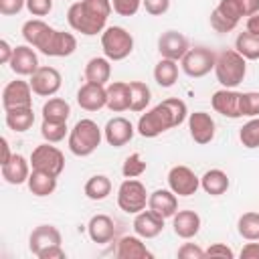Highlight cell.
Listing matches in <instances>:
<instances>
[{
  "instance_id": "obj_26",
  "label": "cell",
  "mask_w": 259,
  "mask_h": 259,
  "mask_svg": "<svg viewBox=\"0 0 259 259\" xmlns=\"http://www.w3.org/2000/svg\"><path fill=\"white\" fill-rule=\"evenodd\" d=\"M229 176L221 168H210L200 176V188L210 196H221L229 190Z\"/></svg>"
},
{
  "instance_id": "obj_46",
  "label": "cell",
  "mask_w": 259,
  "mask_h": 259,
  "mask_svg": "<svg viewBox=\"0 0 259 259\" xmlns=\"http://www.w3.org/2000/svg\"><path fill=\"white\" fill-rule=\"evenodd\" d=\"M176 255H178L180 259H202V257H206L204 251H202L196 243H184V245L178 249Z\"/></svg>"
},
{
  "instance_id": "obj_51",
  "label": "cell",
  "mask_w": 259,
  "mask_h": 259,
  "mask_svg": "<svg viewBox=\"0 0 259 259\" xmlns=\"http://www.w3.org/2000/svg\"><path fill=\"white\" fill-rule=\"evenodd\" d=\"M241 257L243 259H259V243H247L241 249Z\"/></svg>"
},
{
  "instance_id": "obj_44",
  "label": "cell",
  "mask_w": 259,
  "mask_h": 259,
  "mask_svg": "<svg viewBox=\"0 0 259 259\" xmlns=\"http://www.w3.org/2000/svg\"><path fill=\"white\" fill-rule=\"evenodd\" d=\"M26 10L32 16H47L53 10V0H26Z\"/></svg>"
},
{
  "instance_id": "obj_27",
  "label": "cell",
  "mask_w": 259,
  "mask_h": 259,
  "mask_svg": "<svg viewBox=\"0 0 259 259\" xmlns=\"http://www.w3.org/2000/svg\"><path fill=\"white\" fill-rule=\"evenodd\" d=\"M107 107L113 113L130 109V83L113 81L107 85Z\"/></svg>"
},
{
  "instance_id": "obj_53",
  "label": "cell",
  "mask_w": 259,
  "mask_h": 259,
  "mask_svg": "<svg viewBox=\"0 0 259 259\" xmlns=\"http://www.w3.org/2000/svg\"><path fill=\"white\" fill-rule=\"evenodd\" d=\"M247 30L251 34H259V12L257 14H251L247 18Z\"/></svg>"
},
{
  "instance_id": "obj_25",
  "label": "cell",
  "mask_w": 259,
  "mask_h": 259,
  "mask_svg": "<svg viewBox=\"0 0 259 259\" xmlns=\"http://www.w3.org/2000/svg\"><path fill=\"white\" fill-rule=\"evenodd\" d=\"M117 259H152V253L142 243V237L138 235H125L119 239L115 249Z\"/></svg>"
},
{
  "instance_id": "obj_52",
  "label": "cell",
  "mask_w": 259,
  "mask_h": 259,
  "mask_svg": "<svg viewBox=\"0 0 259 259\" xmlns=\"http://www.w3.org/2000/svg\"><path fill=\"white\" fill-rule=\"evenodd\" d=\"M241 2H243V8H245V16H251V14L259 12V0H241Z\"/></svg>"
},
{
  "instance_id": "obj_30",
  "label": "cell",
  "mask_w": 259,
  "mask_h": 259,
  "mask_svg": "<svg viewBox=\"0 0 259 259\" xmlns=\"http://www.w3.org/2000/svg\"><path fill=\"white\" fill-rule=\"evenodd\" d=\"M4 113H6V115H4L6 125H8L12 132L22 134V132L30 130V127H32V123H34V111H32V107L8 109V111H4Z\"/></svg>"
},
{
  "instance_id": "obj_32",
  "label": "cell",
  "mask_w": 259,
  "mask_h": 259,
  "mask_svg": "<svg viewBox=\"0 0 259 259\" xmlns=\"http://www.w3.org/2000/svg\"><path fill=\"white\" fill-rule=\"evenodd\" d=\"M154 79L160 87H172L178 81V61L160 59L154 67Z\"/></svg>"
},
{
  "instance_id": "obj_6",
  "label": "cell",
  "mask_w": 259,
  "mask_h": 259,
  "mask_svg": "<svg viewBox=\"0 0 259 259\" xmlns=\"http://www.w3.org/2000/svg\"><path fill=\"white\" fill-rule=\"evenodd\" d=\"M101 49L109 61H123L134 51V36L123 26H107L101 32Z\"/></svg>"
},
{
  "instance_id": "obj_14",
  "label": "cell",
  "mask_w": 259,
  "mask_h": 259,
  "mask_svg": "<svg viewBox=\"0 0 259 259\" xmlns=\"http://www.w3.org/2000/svg\"><path fill=\"white\" fill-rule=\"evenodd\" d=\"M210 103H212V109L225 117H231V119L243 117L241 115V93L235 89L223 87V89L214 91L210 97Z\"/></svg>"
},
{
  "instance_id": "obj_35",
  "label": "cell",
  "mask_w": 259,
  "mask_h": 259,
  "mask_svg": "<svg viewBox=\"0 0 259 259\" xmlns=\"http://www.w3.org/2000/svg\"><path fill=\"white\" fill-rule=\"evenodd\" d=\"M85 196L91 200H103L111 192V180L103 174H95L85 182Z\"/></svg>"
},
{
  "instance_id": "obj_41",
  "label": "cell",
  "mask_w": 259,
  "mask_h": 259,
  "mask_svg": "<svg viewBox=\"0 0 259 259\" xmlns=\"http://www.w3.org/2000/svg\"><path fill=\"white\" fill-rule=\"evenodd\" d=\"M241 115H245V117L259 115V91L241 93Z\"/></svg>"
},
{
  "instance_id": "obj_11",
  "label": "cell",
  "mask_w": 259,
  "mask_h": 259,
  "mask_svg": "<svg viewBox=\"0 0 259 259\" xmlns=\"http://www.w3.org/2000/svg\"><path fill=\"white\" fill-rule=\"evenodd\" d=\"M28 83H30L34 95L53 97V95L61 89L63 77H61V73H59L55 67H38V69L30 75V81H28Z\"/></svg>"
},
{
  "instance_id": "obj_34",
  "label": "cell",
  "mask_w": 259,
  "mask_h": 259,
  "mask_svg": "<svg viewBox=\"0 0 259 259\" xmlns=\"http://www.w3.org/2000/svg\"><path fill=\"white\" fill-rule=\"evenodd\" d=\"M152 99V91L142 81H130V111H144Z\"/></svg>"
},
{
  "instance_id": "obj_3",
  "label": "cell",
  "mask_w": 259,
  "mask_h": 259,
  "mask_svg": "<svg viewBox=\"0 0 259 259\" xmlns=\"http://www.w3.org/2000/svg\"><path fill=\"white\" fill-rule=\"evenodd\" d=\"M214 75L225 89H235L247 75V59L235 49H225L217 55Z\"/></svg>"
},
{
  "instance_id": "obj_19",
  "label": "cell",
  "mask_w": 259,
  "mask_h": 259,
  "mask_svg": "<svg viewBox=\"0 0 259 259\" xmlns=\"http://www.w3.org/2000/svg\"><path fill=\"white\" fill-rule=\"evenodd\" d=\"M8 65L16 75L30 77L38 69V57L30 45H20V47H14V55Z\"/></svg>"
},
{
  "instance_id": "obj_28",
  "label": "cell",
  "mask_w": 259,
  "mask_h": 259,
  "mask_svg": "<svg viewBox=\"0 0 259 259\" xmlns=\"http://www.w3.org/2000/svg\"><path fill=\"white\" fill-rule=\"evenodd\" d=\"M111 77V61L107 57H93L85 65V81L105 85Z\"/></svg>"
},
{
  "instance_id": "obj_24",
  "label": "cell",
  "mask_w": 259,
  "mask_h": 259,
  "mask_svg": "<svg viewBox=\"0 0 259 259\" xmlns=\"http://www.w3.org/2000/svg\"><path fill=\"white\" fill-rule=\"evenodd\" d=\"M172 229L180 239H192L200 231V217L194 210H176L172 217Z\"/></svg>"
},
{
  "instance_id": "obj_9",
  "label": "cell",
  "mask_w": 259,
  "mask_h": 259,
  "mask_svg": "<svg viewBox=\"0 0 259 259\" xmlns=\"http://www.w3.org/2000/svg\"><path fill=\"white\" fill-rule=\"evenodd\" d=\"M30 166L32 170H42L59 178V174L65 170V156L57 146H51V142L38 144L30 154Z\"/></svg>"
},
{
  "instance_id": "obj_12",
  "label": "cell",
  "mask_w": 259,
  "mask_h": 259,
  "mask_svg": "<svg viewBox=\"0 0 259 259\" xmlns=\"http://www.w3.org/2000/svg\"><path fill=\"white\" fill-rule=\"evenodd\" d=\"M2 107H4V111L18 109V107H32V87H30V83L20 81V79L10 81L2 91Z\"/></svg>"
},
{
  "instance_id": "obj_4",
  "label": "cell",
  "mask_w": 259,
  "mask_h": 259,
  "mask_svg": "<svg viewBox=\"0 0 259 259\" xmlns=\"http://www.w3.org/2000/svg\"><path fill=\"white\" fill-rule=\"evenodd\" d=\"M101 138H103V130L93 121V119H79L73 130L69 132V150L71 154L79 156V158H85V156H91L97 146L101 144Z\"/></svg>"
},
{
  "instance_id": "obj_33",
  "label": "cell",
  "mask_w": 259,
  "mask_h": 259,
  "mask_svg": "<svg viewBox=\"0 0 259 259\" xmlns=\"http://www.w3.org/2000/svg\"><path fill=\"white\" fill-rule=\"evenodd\" d=\"M235 51L249 61H257L259 59V34H251L249 30L239 32V36L235 38Z\"/></svg>"
},
{
  "instance_id": "obj_22",
  "label": "cell",
  "mask_w": 259,
  "mask_h": 259,
  "mask_svg": "<svg viewBox=\"0 0 259 259\" xmlns=\"http://www.w3.org/2000/svg\"><path fill=\"white\" fill-rule=\"evenodd\" d=\"M30 168V160H26L20 154H12V158L6 164H2V178L8 184H24L32 172Z\"/></svg>"
},
{
  "instance_id": "obj_23",
  "label": "cell",
  "mask_w": 259,
  "mask_h": 259,
  "mask_svg": "<svg viewBox=\"0 0 259 259\" xmlns=\"http://www.w3.org/2000/svg\"><path fill=\"white\" fill-rule=\"evenodd\" d=\"M87 233H89V239L93 243L105 245L115 235V223L107 214H93L89 219V223H87Z\"/></svg>"
},
{
  "instance_id": "obj_54",
  "label": "cell",
  "mask_w": 259,
  "mask_h": 259,
  "mask_svg": "<svg viewBox=\"0 0 259 259\" xmlns=\"http://www.w3.org/2000/svg\"><path fill=\"white\" fill-rule=\"evenodd\" d=\"M0 148H2V158H0V166H2V164H6V162L12 158V154H10V146H8V140H6V138L0 140Z\"/></svg>"
},
{
  "instance_id": "obj_37",
  "label": "cell",
  "mask_w": 259,
  "mask_h": 259,
  "mask_svg": "<svg viewBox=\"0 0 259 259\" xmlns=\"http://www.w3.org/2000/svg\"><path fill=\"white\" fill-rule=\"evenodd\" d=\"M239 140L249 150L259 148V115L257 117H251L247 123H243L241 132H239Z\"/></svg>"
},
{
  "instance_id": "obj_10",
  "label": "cell",
  "mask_w": 259,
  "mask_h": 259,
  "mask_svg": "<svg viewBox=\"0 0 259 259\" xmlns=\"http://www.w3.org/2000/svg\"><path fill=\"white\" fill-rule=\"evenodd\" d=\"M168 186L176 196H192L200 188V178L188 166H172L168 172Z\"/></svg>"
},
{
  "instance_id": "obj_20",
  "label": "cell",
  "mask_w": 259,
  "mask_h": 259,
  "mask_svg": "<svg viewBox=\"0 0 259 259\" xmlns=\"http://www.w3.org/2000/svg\"><path fill=\"white\" fill-rule=\"evenodd\" d=\"M148 208L160 214L162 219H170L178 210V198L170 188H158L148 196Z\"/></svg>"
},
{
  "instance_id": "obj_18",
  "label": "cell",
  "mask_w": 259,
  "mask_h": 259,
  "mask_svg": "<svg viewBox=\"0 0 259 259\" xmlns=\"http://www.w3.org/2000/svg\"><path fill=\"white\" fill-rule=\"evenodd\" d=\"M61 241H63L61 231L55 225H38L36 229H32V233L28 237V249L32 255H38L47 247L61 245Z\"/></svg>"
},
{
  "instance_id": "obj_49",
  "label": "cell",
  "mask_w": 259,
  "mask_h": 259,
  "mask_svg": "<svg viewBox=\"0 0 259 259\" xmlns=\"http://www.w3.org/2000/svg\"><path fill=\"white\" fill-rule=\"evenodd\" d=\"M36 257H38V259H65L67 253L63 251L61 245H53V247H47L45 251H40Z\"/></svg>"
},
{
  "instance_id": "obj_31",
  "label": "cell",
  "mask_w": 259,
  "mask_h": 259,
  "mask_svg": "<svg viewBox=\"0 0 259 259\" xmlns=\"http://www.w3.org/2000/svg\"><path fill=\"white\" fill-rule=\"evenodd\" d=\"M40 113H42V119H47V121L67 123V119H69V115H71V107H69V103H67L65 99H61V97H51L49 101H45Z\"/></svg>"
},
{
  "instance_id": "obj_5",
  "label": "cell",
  "mask_w": 259,
  "mask_h": 259,
  "mask_svg": "<svg viewBox=\"0 0 259 259\" xmlns=\"http://www.w3.org/2000/svg\"><path fill=\"white\" fill-rule=\"evenodd\" d=\"M32 47L38 49L47 57H69L77 49V38L71 32L57 30L53 26H47L36 36V40L32 42Z\"/></svg>"
},
{
  "instance_id": "obj_50",
  "label": "cell",
  "mask_w": 259,
  "mask_h": 259,
  "mask_svg": "<svg viewBox=\"0 0 259 259\" xmlns=\"http://www.w3.org/2000/svg\"><path fill=\"white\" fill-rule=\"evenodd\" d=\"M14 55V49L8 45V40H0V63L2 65H8L10 59Z\"/></svg>"
},
{
  "instance_id": "obj_2",
  "label": "cell",
  "mask_w": 259,
  "mask_h": 259,
  "mask_svg": "<svg viewBox=\"0 0 259 259\" xmlns=\"http://www.w3.org/2000/svg\"><path fill=\"white\" fill-rule=\"evenodd\" d=\"M111 10V0H81L69 6L67 22L75 32L93 36L107 28L105 24Z\"/></svg>"
},
{
  "instance_id": "obj_16",
  "label": "cell",
  "mask_w": 259,
  "mask_h": 259,
  "mask_svg": "<svg viewBox=\"0 0 259 259\" xmlns=\"http://www.w3.org/2000/svg\"><path fill=\"white\" fill-rule=\"evenodd\" d=\"M77 103L85 111H99L101 107H107V87L87 81L77 91Z\"/></svg>"
},
{
  "instance_id": "obj_17",
  "label": "cell",
  "mask_w": 259,
  "mask_h": 259,
  "mask_svg": "<svg viewBox=\"0 0 259 259\" xmlns=\"http://www.w3.org/2000/svg\"><path fill=\"white\" fill-rule=\"evenodd\" d=\"M134 125H132V121L130 119H125V117H121V115H117V117H111L107 123H105V127H103V138H105V142L109 144V146H113V148H121V146H125L132 138H134Z\"/></svg>"
},
{
  "instance_id": "obj_42",
  "label": "cell",
  "mask_w": 259,
  "mask_h": 259,
  "mask_svg": "<svg viewBox=\"0 0 259 259\" xmlns=\"http://www.w3.org/2000/svg\"><path fill=\"white\" fill-rule=\"evenodd\" d=\"M142 6V0H111V8L119 16H134Z\"/></svg>"
},
{
  "instance_id": "obj_1",
  "label": "cell",
  "mask_w": 259,
  "mask_h": 259,
  "mask_svg": "<svg viewBox=\"0 0 259 259\" xmlns=\"http://www.w3.org/2000/svg\"><path fill=\"white\" fill-rule=\"evenodd\" d=\"M188 117V107L178 97H168L162 103L154 105L150 111L142 113L138 119V134L144 138H156Z\"/></svg>"
},
{
  "instance_id": "obj_7",
  "label": "cell",
  "mask_w": 259,
  "mask_h": 259,
  "mask_svg": "<svg viewBox=\"0 0 259 259\" xmlns=\"http://www.w3.org/2000/svg\"><path fill=\"white\" fill-rule=\"evenodd\" d=\"M146 186L136 178H125L117 188V206L127 214H138L148 204Z\"/></svg>"
},
{
  "instance_id": "obj_8",
  "label": "cell",
  "mask_w": 259,
  "mask_h": 259,
  "mask_svg": "<svg viewBox=\"0 0 259 259\" xmlns=\"http://www.w3.org/2000/svg\"><path fill=\"white\" fill-rule=\"evenodd\" d=\"M214 63H217V53L206 49V47H194V49H188L186 55L180 59V67L182 71L192 77V79H198V77H204L208 75L210 71H214Z\"/></svg>"
},
{
  "instance_id": "obj_38",
  "label": "cell",
  "mask_w": 259,
  "mask_h": 259,
  "mask_svg": "<svg viewBox=\"0 0 259 259\" xmlns=\"http://www.w3.org/2000/svg\"><path fill=\"white\" fill-rule=\"evenodd\" d=\"M67 132H69L67 123H59V121H47V119H42V125H40V136H42L47 142L57 144V142L65 140Z\"/></svg>"
},
{
  "instance_id": "obj_45",
  "label": "cell",
  "mask_w": 259,
  "mask_h": 259,
  "mask_svg": "<svg viewBox=\"0 0 259 259\" xmlns=\"http://www.w3.org/2000/svg\"><path fill=\"white\" fill-rule=\"evenodd\" d=\"M142 6L152 16H162L170 8V0H142Z\"/></svg>"
},
{
  "instance_id": "obj_36",
  "label": "cell",
  "mask_w": 259,
  "mask_h": 259,
  "mask_svg": "<svg viewBox=\"0 0 259 259\" xmlns=\"http://www.w3.org/2000/svg\"><path fill=\"white\" fill-rule=\"evenodd\" d=\"M237 231L247 241H259V212H245L239 217Z\"/></svg>"
},
{
  "instance_id": "obj_48",
  "label": "cell",
  "mask_w": 259,
  "mask_h": 259,
  "mask_svg": "<svg viewBox=\"0 0 259 259\" xmlns=\"http://www.w3.org/2000/svg\"><path fill=\"white\" fill-rule=\"evenodd\" d=\"M204 255H206V257H225V259H233V257H235L233 249L227 247V245H223V243H214V245H210V247L204 251Z\"/></svg>"
},
{
  "instance_id": "obj_39",
  "label": "cell",
  "mask_w": 259,
  "mask_h": 259,
  "mask_svg": "<svg viewBox=\"0 0 259 259\" xmlns=\"http://www.w3.org/2000/svg\"><path fill=\"white\" fill-rule=\"evenodd\" d=\"M146 168H148L146 160H144L138 152H134V154H130V156L125 158V162H123V166H121V174H123L125 178H138V176H142V174L146 172Z\"/></svg>"
},
{
  "instance_id": "obj_47",
  "label": "cell",
  "mask_w": 259,
  "mask_h": 259,
  "mask_svg": "<svg viewBox=\"0 0 259 259\" xmlns=\"http://www.w3.org/2000/svg\"><path fill=\"white\" fill-rule=\"evenodd\" d=\"M24 6H26V0H0V14L12 16V14H18Z\"/></svg>"
},
{
  "instance_id": "obj_21",
  "label": "cell",
  "mask_w": 259,
  "mask_h": 259,
  "mask_svg": "<svg viewBox=\"0 0 259 259\" xmlns=\"http://www.w3.org/2000/svg\"><path fill=\"white\" fill-rule=\"evenodd\" d=\"M162 229H164V219L160 214H156L154 210H150V208L140 210L134 219V231L142 239H154L162 233Z\"/></svg>"
},
{
  "instance_id": "obj_43",
  "label": "cell",
  "mask_w": 259,
  "mask_h": 259,
  "mask_svg": "<svg viewBox=\"0 0 259 259\" xmlns=\"http://www.w3.org/2000/svg\"><path fill=\"white\" fill-rule=\"evenodd\" d=\"M210 26L217 30V32H231V30H235V26H237V22H233V20H229L227 16H223L217 8L210 12Z\"/></svg>"
},
{
  "instance_id": "obj_29",
  "label": "cell",
  "mask_w": 259,
  "mask_h": 259,
  "mask_svg": "<svg viewBox=\"0 0 259 259\" xmlns=\"http://www.w3.org/2000/svg\"><path fill=\"white\" fill-rule=\"evenodd\" d=\"M26 184H28V190L34 196H49L57 190V176H53L49 172H42V170H32Z\"/></svg>"
},
{
  "instance_id": "obj_40",
  "label": "cell",
  "mask_w": 259,
  "mask_h": 259,
  "mask_svg": "<svg viewBox=\"0 0 259 259\" xmlns=\"http://www.w3.org/2000/svg\"><path fill=\"white\" fill-rule=\"evenodd\" d=\"M217 10H219L223 16H227L229 20L237 22V24H239V20L245 16V8H243V2H241V0H221L219 6H217Z\"/></svg>"
},
{
  "instance_id": "obj_13",
  "label": "cell",
  "mask_w": 259,
  "mask_h": 259,
  "mask_svg": "<svg viewBox=\"0 0 259 259\" xmlns=\"http://www.w3.org/2000/svg\"><path fill=\"white\" fill-rule=\"evenodd\" d=\"M188 40L182 32L178 30H166L160 34L158 38V53L162 55V59H172V61H180L186 51H188Z\"/></svg>"
},
{
  "instance_id": "obj_15",
  "label": "cell",
  "mask_w": 259,
  "mask_h": 259,
  "mask_svg": "<svg viewBox=\"0 0 259 259\" xmlns=\"http://www.w3.org/2000/svg\"><path fill=\"white\" fill-rule=\"evenodd\" d=\"M214 119L210 117V113L206 111H194V113H188V130H190V138L204 146V144H210L214 140Z\"/></svg>"
}]
</instances>
